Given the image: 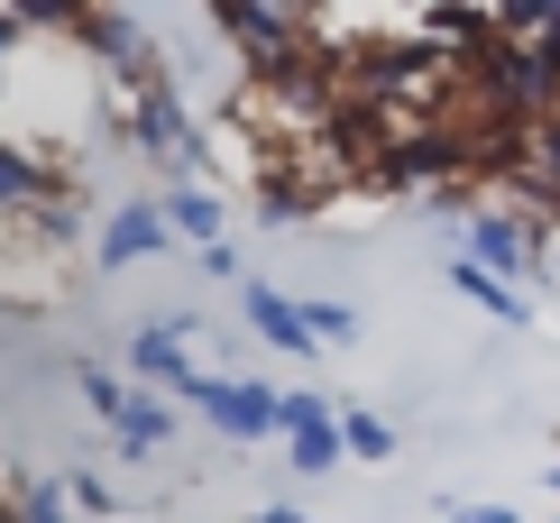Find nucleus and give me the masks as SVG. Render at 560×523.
Listing matches in <instances>:
<instances>
[{"label": "nucleus", "mask_w": 560, "mask_h": 523, "mask_svg": "<svg viewBox=\"0 0 560 523\" xmlns=\"http://www.w3.org/2000/svg\"><path fill=\"white\" fill-rule=\"evenodd\" d=\"M459 257H478V267L505 276L515 294L551 284V240H542V221L515 211V202H469V221H459Z\"/></svg>", "instance_id": "f257e3e1"}, {"label": "nucleus", "mask_w": 560, "mask_h": 523, "mask_svg": "<svg viewBox=\"0 0 560 523\" xmlns=\"http://www.w3.org/2000/svg\"><path fill=\"white\" fill-rule=\"evenodd\" d=\"M175 404H194L221 441H276V432H285V386H267V376H221V368H202Z\"/></svg>", "instance_id": "f03ea898"}, {"label": "nucleus", "mask_w": 560, "mask_h": 523, "mask_svg": "<svg viewBox=\"0 0 560 523\" xmlns=\"http://www.w3.org/2000/svg\"><path fill=\"white\" fill-rule=\"evenodd\" d=\"M148 257H175V230H166V202L156 194H129L102 211V230H92V267L120 276V267H148Z\"/></svg>", "instance_id": "7ed1b4c3"}, {"label": "nucleus", "mask_w": 560, "mask_h": 523, "mask_svg": "<svg viewBox=\"0 0 560 523\" xmlns=\"http://www.w3.org/2000/svg\"><path fill=\"white\" fill-rule=\"evenodd\" d=\"M56 184H83V165L74 156H46V148H28L19 129H0V221H28V211L56 194Z\"/></svg>", "instance_id": "20e7f679"}, {"label": "nucleus", "mask_w": 560, "mask_h": 523, "mask_svg": "<svg viewBox=\"0 0 560 523\" xmlns=\"http://www.w3.org/2000/svg\"><path fill=\"white\" fill-rule=\"evenodd\" d=\"M184 340H194V322H138L129 330V376H138V386H148V395H184V386H194V349H184Z\"/></svg>", "instance_id": "39448f33"}, {"label": "nucleus", "mask_w": 560, "mask_h": 523, "mask_svg": "<svg viewBox=\"0 0 560 523\" xmlns=\"http://www.w3.org/2000/svg\"><path fill=\"white\" fill-rule=\"evenodd\" d=\"M240 313H248V330H258V349H276V359H322L313 322H303V303L285 294V284L240 276Z\"/></svg>", "instance_id": "423d86ee"}, {"label": "nucleus", "mask_w": 560, "mask_h": 523, "mask_svg": "<svg viewBox=\"0 0 560 523\" xmlns=\"http://www.w3.org/2000/svg\"><path fill=\"white\" fill-rule=\"evenodd\" d=\"M285 460H294V478H331V468L349 460L340 450V404L285 395Z\"/></svg>", "instance_id": "0eeeda50"}, {"label": "nucleus", "mask_w": 560, "mask_h": 523, "mask_svg": "<svg viewBox=\"0 0 560 523\" xmlns=\"http://www.w3.org/2000/svg\"><path fill=\"white\" fill-rule=\"evenodd\" d=\"M166 230L184 248H221V230H230V202H221V184H166Z\"/></svg>", "instance_id": "6e6552de"}, {"label": "nucleus", "mask_w": 560, "mask_h": 523, "mask_svg": "<svg viewBox=\"0 0 560 523\" xmlns=\"http://www.w3.org/2000/svg\"><path fill=\"white\" fill-rule=\"evenodd\" d=\"M441 276H451V294H459V303H478L487 322H505V330H524V322H533V294H515L505 276H487L478 257H451Z\"/></svg>", "instance_id": "1a4fd4ad"}, {"label": "nucleus", "mask_w": 560, "mask_h": 523, "mask_svg": "<svg viewBox=\"0 0 560 523\" xmlns=\"http://www.w3.org/2000/svg\"><path fill=\"white\" fill-rule=\"evenodd\" d=\"M175 432H184V422H175V395H138L129 422L110 432V450H120V460H156V450H175Z\"/></svg>", "instance_id": "9d476101"}, {"label": "nucleus", "mask_w": 560, "mask_h": 523, "mask_svg": "<svg viewBox=\"0 0 560 523\" xmlns=\"http://www.w3.org/2000/svg\"><path fill=\"white\" fill-rule=\"evenodd\" d=\"M65 376H74V395H83V414L102 422V432H120V422H129V404H138V386H129L120 368H102V359H74V368H65Z\"/></svg>", "instance_id": "9b49d317"}, {"label": "nucleus", "mask_w": 560, "mask_h": 523, "mask_svg": "<svg viewBox=\"0 0 560 523\" xmlns=\"http://www.w3.org/2000/svg\"><path fill=\"white\" fill-rule=\"evenodd\" d=\"M65 496H74V514H83V523H129V505H138V496H120L102 468H74V478H65Z\"/></svg>", "instance_id": "f8f14e48"}, {"label": "nucleus", "mask_w": 560, "mask_h": 523, "mask_svg": "<svg viewBox=\"0 0 560 523\" xmlns=\"http://www.w3.org/2000/svg\"><path fill=\"white\" fill-rule=\"evenodd\" d=\"M340 450L377 468V460H395V422H386V414H368V404H349V414H340Z\"/></svg>", "instance_id": "ddd939ff"}, {"label": "nucleus", "mask_w": 560, "mask_h": 523, "mask_svg": "<svg viewBox=\"0 0 560 523\" xmlns=\"http://www.w3.org/2000/svg\"><path fill=\"white\" fill-rule=\"evenodd\" d=\"M294 303H303V322H313V340H331V349L359 340V313H349V303H331V294H294Z\"/></svg>", "instance_id": "4468645a"}, {"label": "nucleus", "mask_w": 560, "mask_h": 523, "mask_svg": "<svg viewBox=\"0 0 560 523\" xmlns=\"http://www.w3.org/2000/svg\"><path fill=\"white\" fill-rule=\"evenodd\" d=\"M441 523H524V514H515V505H469V496H451Z\"/></svg>", "instance_id": "2eb2a0df"}, {"label": "nucleus", "mask_w": 560, "mask_h": 523, "mask_svg": "<svg viewBox=\"0 0 560 523\" xmlns=\"http://www.w3.org/2000/svg\"><path fill=\"white\" fill-rule=\"evenodd\" d=\"M248 523H313V514H303V505H258Z\"/></svg>", "instance_id": "dca6fc26"}, {"label": "nucleus", "mask_w": 560, "mask_h": 523, "mask_svg": "<svg viewBox=\"0 0 560 523\" xmlns=\"http://www.w3.org/2000/svg\"><path fill=\"white\" fill-rule=\"evenodd\" d=\"M138 523H156V514H138Z\"/></svg>", "instance_id": "f3484780"}]
</instances>
